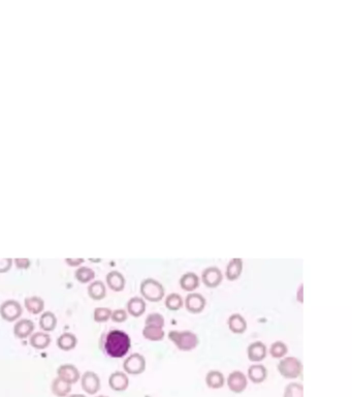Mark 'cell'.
Wrapping results in <instances>:
<instances>
[{
  "instance_id": "1",
  "label": "cell",
  "mask_w": 352,
  "mask_h": 397,
  "mask_svg": "<svg viewBox=\"0 0 352 397\" xmlns=\"http://www.w3.org/2000/svg\"><path fill=\"white\" fill-rule=\"evenodd\" d=\"M132 348V339L125 331L114 329L106 332L101 338L103 353L113 359L124 358Z\"/></svg>"
},
{
  "instance_id": "2",
  "label": "cell",
  "mask_w": 352,
  "mask_h": 397,
  "mask_svg": "<svg viewBox=\"0 0 352 397\" xmlns=\"http://www.w3.org/2000/svg\"><path fill=\"white\" fill-rule=\"evenodd\" d=\"M168 337L174 346L181 352H191L195 350L199 344L197 334L190 330H172L169 332Z\"/></svg>"
},
{
  "instance_id": "3",
  "label": "cell",
  "mask_w": 352,
  "mask_h": 397,
  "mask_svg": "<svg viewBox=\"0 0 352 397\" xmlns=\"http://www.w3.org/2000/svg\"><path fill=\"white\" fill-rule=\"evenodd\" d=\"M302 361L294 356H285L277 364V370L286 380H296L303 372Z\"/></svg>"
},
{
  "instance_id": "4",
  "label": "cell",
  "mask_w": 352,
  "mask_h": 397,
  "mask_svg": "<svg viewBox=\"0 0 352 397\" xmlns=\"http://www.w3.org/2000/svg\"><path fill=\"white\" fill-rule=\"evenodd\" d=\"M140 292L142 298L149 302H159L164 298L165 290L160 281L154 278H146L141 282Z\"/></svg>"
},
{
  "instance_id": "5",
  "label": "cell",
  "mask_w": 352,
  "mask_h": 397,
  "mask_svg": "<svg viewBox=\"0 0 352 397\" xmlns=\"http://www.w3.org/2000/svg\"><path fill=\"white\" fill-rule=\"evenodd\" d=\"M147 362L145 357L140 353H134L125 358L123 369L126 374L139 375L146 370Z\"/></svg>"
},
{
  "instance_id": "6",
  "label": "cell",
  "mask_w": 352,
  "mask_h": 397,
  "mask_svg": "<svg viewBox=\"0 0 352 397\" xmlns=\"http://www.w3.org/2000/svg\"><path fill=\"white\" fill-rule=\"evenodd\" d=\"M23 314L22 305L16 300H7L0 305V317L6 322H17Z\"/></svg>"
},
{
  "instance_id": "7",
  "label": "cell",
  "mask_w": 352,
  "mask_h": 397,
  "mask_svg": "<svg viewBox=\"0 0 352 397\" xmlns=\"http://www.w3.org/2000/svg\"><path fill=\"white\" fill-rule=\"evenodd\" d=\"M248 378L246 374L241 370L231 371L227 378H225V383L228 389L236 394L243 393L248 387Z\"/></svg>"
},
{
  "instance_id": "8",
  "label": "cell",
  "mask_w": 352,
  "mask_h": 397,
  "mask_svg": "<svg viewBox=\"0 0 352 397\" xmlns=\"http://www.w3.org/2000/svg\"><path fill=\"white\" fill-rule=\"evenodd\" d=\"M81 386L82 389L89 395H95L98 393L101 387L100 378L98 374L94 371L87 370L81 375Z\"/></svg>"
},
{
  "instance_id": "9",
  "label": "cell",
  "mask_w": 352,
  "mask_h": 397,
  "mask_svg": "<svg viewBox=\"0 0 352 397\" xmlns=\"http://www.w3.org/2000/svg\"><path fill=\"white\" fill-rule=\"evenodd\" d=\"M207 300L199 293H189L184 299V308L192 315H198L206 309Z\"/></svg>"
},
{
  "instance_id": "10",
  "label": "cell",
  "mask_w": 352,
  "mask_h": 397,
  "mask_svg": "<svg viewBox=\"0 0 352 397\" xmlns=\"http://www.w3.org/2000/svg\"><path fill=\"white\" fill-rule=\"evenodd\" d=\"M223 280V273L216 266H211L206 268L201 272L200 281L209 288H215L219 286Z\"/></svg>"
},
{
  "instance_id": "11",
  "label": "cell",
  "mask_w": 352,
  "mask_h": 397,
  "mask_svg": "<svg viewBox=\"0 0 352 397\" xmlns=\"http://www.w3.org/2000/svg\"><path fill=\"white\" fill-rule=\"evenodd\" d=\"M268 355V348L263 341H253L247 348V357L252 363H261Z\"/></svg>"
},
{
  "instance_id": "12",
  "label": "cell",
  "mask_w": 352,
  "mask_h": 397,
  "mask_svg": "<svg viewBox=\"0 0 352 397\" xmlns=\"http://www.w3.org/2000/svg\"><path fill=\"white\" fill-rule=\"evenodd\" d=\"M57 377L61 378L62 381L68 383L69 385H73L80 381L81 373L75 365L62 364L57 368Z\"/></svg>"
},
{
  "instance_id": "13",
  "label": "cell",
  "mask_w": 352,
  "mask_h": 397,
  "mask_svg": "<svg viewBox=\"0 0 352 397\" xmlns=\"http://www.w3.org/2000/svg\"><path fill=\"white\" fill-rule=\"evenodd\" d=\"M248 381L252 382L253 384H262L264 383L268 377V369L264 364L261 363H253L248 367L247 374H246Z\"/></svg>"
},
{
  "instance_id": "14",
  "label": "cell",
  "mask_w": 352,
  "mask_h": 397,
  "mask_svg": "<svg viewBox=\"0 0 352 397\" xmlns=\"http://www.w3.org/2000/svg\"><path fill=\"white\" fill-rule=\"evenodd\" d=\"M108 386L113 391L123 392L129 387V377L124 371H115L108 377Z\"/></svg>"
},
{
  "instance_id": "15",
  "label": "cell",
  "mask_w": 352,
  "mask_h": 397,
  "mask_svg": "<svg viewBox=\"0 0 352 397\" xmlns=\"http://www.w3.org/2000/svg\"><path fill=\"white\" fill-rule=\"evenodd\" d=\"M35 329V325L31 320L23 319L17 321L14 325V335L19 339H26L32 335Z\"/></svg>"
},
{
  "instance_id": "16",
  "label": "cell",
  "mask_w": 352,
  "mask_h": 397,
  "mask_svg": "<svg viewBox=\"0 0 352 397\" xmlns=\"http://www.w3.org/2000/svg\"><path fill=\"white\" fill-rule=\"evenodd\" d=\"M105 282L107 287L113 292H122L126 285V279L124 275L121 272L116 271V270L106 274Z\"/></svg>"
},
{
  "instance_id": "17",
  "label": "cell",
  "mask_w": 352,
  "mask_h": 397,
  "mask_svg": "<svg viewBox=\"0 0 352 397\" xmlns=\"http://www.w3.org/2000/svg\"><path fill=\"white\" fill-rule=\"evenodd\" d=\"M243 269H244V261L241 258H233L226 265L225 277L229 281H234L242 275Z\"/></svg>"
},
{
  "instance_id": "18",
  "label": "cell",
  "mask_w": 352,
  "mask_h": 397,
  "mask_svg": "<svg viewBox=\"0 0 352 397\" xmlns=\"http://www.w3.org/2000/svg\"><path fill=\"white\" fill-rule=\"evenodd\" d=\"M227 326L231 333L233 334H244L247 331V321L240 314H232L227 320Z\"/></svg>"
},
{
  "instance_id": "19",
  "label": "cell",
  "mask_w": 352,
  "mask_h": 397,
  "mask_svg": "<svg viewBox=\"0 0 352 397\" xmlns=\"http://www.w3.org/2000/svg\"><path fill=\"white\" fill-rule=\"evenodd\" d=\"M147 309L146 301L142 297H133L126 303V312L128 316L134 318L142 317Z\"/></svg>"
},
{
  "instance_id": "20",
  "label": "cell",
  "mask_w": 352,
  "mask_h": 397,
  "mask_svg": "<svg viewBox=\"0 0 352 397\" xmlns=\"http://www.w3.org/2000/svg\"><path fill=\"white\" fill-rule=\"evenodd\" d=\"M179 284L183 291L192 293L196 288H198L200 284V278L194 272H186L181 276Z\"/></svg>"
},
{
  "instance_id": "21",
  "label": "cell",
  "mask_w": 352,
  "mask_h": 397,
  "mask_svg": "<svg viewBox=\"0 0 352 397\" xmlns=\"http://www.w3.org/2000/svg\"><path fill=\"white\" fill-rule=\"evenodd\" d=\"M205 382H206V385L209 389L218 390V389L223 388V386L225 385V376L220 370H217V369L210 370L206 374Z\"/></svg>"
},
{
  "instance_id": "22",
  "label": "cell",
  "mask_w": 352,
  "mask_h": 397,
  "mask_svg": "<svg viewBox=\"0 0 352 397\" xmlns=\"http://www.w3.org/2000/svg\"><path fill=\"white\" fill-rule=\"evenodd\" d=\"M29 344L35 350H46L51 344V336L44 331L33 332L29 337Z\"/></svg>"
},
{
  "instance_id": "23",
  "label": "cell",
  "mask_w": 352,
  "mask_h": 397,
  "mask_svg": "<svg viewBox=\"0 0 352 397\" xmlns=\"http://www.w3.org/2000/svg\"><path fill=\"white\" fill-rule=\"evenodd\" d=\"M87 292L92 300L99 301L106 296V285L101 280H93L89 283Z\"/></svg>"
},
{
  "instance_id": "24",
  "label": "cell",
  "mask_w": 352,
  "mask_h": 397,
  "mask_svg": "<svg viewBox=\"0 0 352 397\" xmlns=\"http://www.w3.org/2000/svg\"><path fill=\"white\" fill-rule=\"evenodd\" d=\"M24 306L29 314L34 316L41 315L45 310V301L39 296L27 297L24 300Z\"/></svg>"
},
{
  "instance_id": "25",
  "label": "cell",
  "mask_w": 352,
  "mask_h": 397,
  "mask_svg": "<svg viewBox=\"0 0 352 397\" xmlns=\"http://www.w3.org/2000/svg\"><path fill=\"white\" fill-rule=\"evenodd\" d=\"M57 347L64 352L72 351L73 349H76L78 345V338L75 334H72L70 332H65L62 333L58 338H57Z\"/></svg>"
},
{
  "instance_id": "26",
  "label": "cell",
  "mask_w": 352,
  "mask_h": 397,
  "mask_svg": "<svg viewBox=\"0 0 352 397\" xmlns=\"http://www.w3.org/2000/svg\"><path fill=\"white\" fill-rule=\"evenodd\" d=\"M57 317L52 312H44L40 317V327L44 332L50 333L57 327Z\"/></svg>"
},
{
  "instance_id": "27",
  "label": "cell",
  "mask_w": 352,
  "mask_h": 397,
  "mask_svg": "<svg viewBox=\"0 0 352 397\" xmlns=\"http://www.w3.org/2000/svg\"><path fill=\"white\" fill-rule=\"evenodd\" d=\"M142 334L145 339L153 342L161 341L165 336V332L163 328L157 326H151V325H145Z\"/></svg>"
},
{
  "instance_id": "28",
  "label": "cell",
  "mask_w": 352,
  "mask_h": 397,
  "mask_svg": "<svg viewBox=\"0 0 352 397\" xmlns=\"http://www.w3.org/2000/svg\"><path fill=\"white\" fill-rule=\"evenodd\" d=\"M51 390L56 397H67L71 392V385L56 376L52 382Z\"/></svg>"
},
{
  "instance_id": "29",
  "label": "cell",
  "mask_w": 352,
  "mask_h": 397,
  "mask_svg": "<svg viewBox=\"0 0 352 397\" xmlns=\"http://www.w3.org/2000/svg\"><path fill=\"white\" fill-rule=\"evenodd\" d=\"M165 308L171 312H178L184 306V299L178 293H172L164 299Z\"/></svg>"
},
{
  "instance_id": "30",
  "label": "cell",
  "mask_w": 352,
  "mask_h": 397,
  "mask_svg": "<svg viewBox=\"0 0 352 397\" xmlns=\"http://www.w3.org/2000/svg\"><path fill=\"white\" fill-rule=\"evenodd\" d=\"M75 277L80 283H90L91 281L94 280L95 272L94 270L90 267L81 266L77 269Z\"/></svg>"
},
{
  "instance_id": "31",
  "label": "cell",
  "mask_w": 352,
  "mask_h": 397,
  "mask_svg": "<svg viewBox=\"0 0 352 397\" xmlns=\"http://www.w3.org/2000/svg\"><path fill=\"white\" fill-rule=\"evenodd\" d=\"M269 353L274 359H282L283 357L287 356L288 347L285 342H283L281 340H277V341H274L271 345Z\"/></svg>"
},
{
  "instance_id": "32",
  "label": "cell",
  "mask_w": 352,
  "mask_h": 397,
  "mask_svg": "<svg viewBox=\"0 0 352 397\" xmlns=\"http://www.w3.org/2000/svg\"><path fill=\"white\" fill-rule=\"evenodd\" d=\"M283 397H304V386L298 382L287 384L283 391Z\"/></svg>"
},
{
  "instance_id": "33",
  "label": "cell",
  "mask_w": 352,
  "mask_h": 397,
  "mask_svg": "<svg viewBox=\"0 0 352 397\" xmlns=\"http://www.w3.org/2000/svg\"><path fill=\"white\" fill-rule=\"evenodd\" d=\"M112 310L108 308H96L93 312V320L95 323L102 324L110 320Z\"/></svg>"
},
{
  "instance_id": "34",
  "label": "cell",
  "mask_w": 352,
  "mask_h": 397,
  "mask_svg": "<svg viewBox=\"0 0 352 397\" xmlns=\"http://www.w3.org/2000/svg\"><path fill=\"white\" fill-rule=\"evenodd\" d=\"M165 320L162 315L159 313H152L150 315H148L146 320H145V325H151V326H157V327H164Z\"/></svg>"
},
{
  "instance_id": "35",
  "label": "cell",
  "mask_w": 352,
  "mask_h": 397,
  "mask_svg": "<svg viewBox=\"0 0 352 397\" xmlns=\"http://www.w3.org/2000/svg\"><path fill=\"white\" fill-rule=\"evenodd\" d=\"M128 319V314L126 310L123 309H118L115 311H112V315H110V320L115 323H124Z\"/></svg>"
},
{
  "instance_id": "36",
  "label": "cell",
  "mask_w": 352,
  "mask_h": 397,
  "mask_svg": "<svg viewBox=\"0 0 352 397\" xmlns=\"http://www.w3.org/2000/svg\"><path fill=\"white\" fill-rule=\"evenodd\" d=\"M14 265L13 259H0V273H7Z\"/></svg>"
},
{
  "instance_id": "37",
  "label": "cell",
  "mask_w": 352,
  "mask_h": 397,
  "mask_svg": "<svg viewBox=\"0 0 352 397\" xmlns=\"http://www.w3.org/2000/svg\"><path fill=\"white\" fill-rule=\"evenodd\" d=\"M14 265L20 270H26L31 266V261L29 259H15Z\"/></svg>"
},
{
  "instance_id": "38",
  "label": "cell",
  "mask_w": 352,
  "mask_h": 397,
  "mask_svg": "<svg viewBox=\"0 0 352 397\" xmlns=\"http://www.w3.org/2000/svg\"><path fill=\"white\" fill-rule=\"evenodd\" d=\"M65 263L69 267H77V268H79L85 263V260L84 259H80V258H77V259H66Z\"/></svg>"
},
{
  "instance_id": "39",
  "label": "cell",
  "mask_w": 352,
  "mask_h": 397,
  "mask_svg": "<svg viewBox=\"0 0 352 397\" xmlns=\"http://www.w3.org/2000/svg\"><path fill=\"white\" fill-rule=\"evenodd\" d=\"M295 299L299 303H304V284L301 283L298 288H296V293H295Z\"/></svg>"
},
{
  "instance_id": "40",
  "label": "cell",
  "mask_w": 352,
  "mask_h": 397,
  "mask_svg": "<svg viewBox=\"0 0 352 397\" xmlns=\"http://www.w3.org/2000/svg\"><path fill=\"white\" fill-rule=\"evenodd\" d=\"M67 397H86L84 394H71V395H68Z\"/></svg>"
},
{
  "instance_id": "41",
  "label": "cell",
  "mask_w": 352,
  "mask_h": 397,
  "mask_svg": "<svg viewBox=\"0 0 352 397\" xmlns=\"http://www.w3.org/2000/svg\"><path fill=\"white\" fill-rule=\"evenodd\" d=\"M96 397H107V396H105V395H99V396H96Z\"/></svg>"
}]
</instances>
